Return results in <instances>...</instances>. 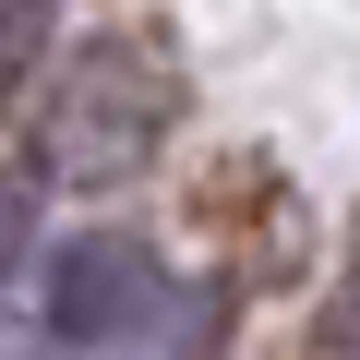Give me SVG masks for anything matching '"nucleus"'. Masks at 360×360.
Here are the masks:
<instances>
[{
	"label": "nucleus",
	"mask_w": 360,
	"mask_h": 360,
	"mask_svg": "<svg viewBox=\"0 0 360 360\" xmlns=\"http://www.w3.org/2000/svg\"><path fill=\"white\" fill-rule=\"evenodd\" d=\"M156 300H168V276H156V252L120 240V229H108V240H72L60 276H49V324H60L72 348H120V336H144Z\"/></svg>",
	"instance_id": "nucleus-1"
},
{
	"label": "nucleus",
	"mask_w": 360,
	"mask_h": 360,
	"mask_svg": "<svg viewBox=\"0 0 360 360\" xmlns=\"http://www.w3.org/2000/svg\"><path fill=\"white\" fill-rule=\"evenodd\" d=\"M13 252H25V193L0 180V264H13Z\"/></svg>",
	"instance_id": "nucleus-2"
}]
</instances>
